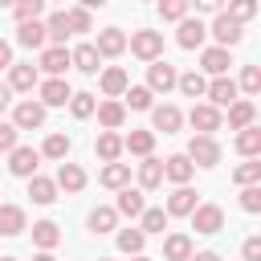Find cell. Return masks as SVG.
<instances>
[{
  "mask_svg": "<svg viewBox=\"0 0 261 261\" xmlns=\"http://www.w3.org/2000/svg\"><path fill=\"white\" fill-rule=\"evenodd\" d=\"M196 167H216L220 163V143L212 139V135H192V143H188V151H184Z\"/></svg>",
  "mask_w": 261,
  "mask_h": 261,
  "instance_id": "cell-1",
  "label": "cell"
},
{
  "mask_svg": "<svg viewBox=\"0 0 261 261\" xmlns=\"http://www.w3.org/2000/svg\"><path fill=\"white\" fill-rule=\"evenodd\" d=\"M130 53L135 57H143V61H155L159 53H163V33H151V29H139V33H130Z\"/></svg>",
  "mask_w": 261,
  "mask_h": 261,
  "instance_id": "cell-2",
  "label": "cell"
},
{
  "mask_svg": "<svg viewBox=\"0 0 261 261\" xmlns=\"http://www.w3.org/2000/svg\"><path fill=\"white\" fill-rule=\"evenodd\" d=\"M192 228L204 232V237L220 232V228H224V212H220V204H196V208H192Z\"/></svg>",
  "mask_w": 261,
  "mask_h": 261,
  "instance_id": "cell-3",
  "label": "cell"
},
{
  "mask_svg": "<svg viewBox=\"0 0 261 261\" xmlns=\"http://www.w3.org/2000/svg\"><path fill=\"white\" fill-rule=\"evenodd\" d=\"M212 37H216V45L232 49V45H241L245 29H241V20H232L228 12H216V20H212Z\"/></svg>",
  "mask_w": 261,
  "mask_h": 261,
  "instance_id": "cell-4",
  "label": "cell"
},
{
  "mask_svg": "<svg viewBox=\"0 0 261 261\" xmlns=\"http://www.w3.org/2000/svg\"><path fill=\"white\" fill-rule=\"evenodd\" d=\"M175 77H179V73H175V65H167L163 57H155V61H151V69H147V90H151V94H167V90L175 86Z\"/></svg>",
  "mask_w": 261,
  "mask_h": 261,
  "instance_id": "cell-5",
  "label": "cell"
},
{
  "mask_svg": "<svg viewBox=\"0 0 261 261\" xmlns=\"http://www.w3.org/2000/svg\"><path fill=\"white\" fill-rule=\"evenodd\" d=\"M188 122L196 126V135H212V130H220V106H212V102H196L192 114H188Z\"/></svg>",
  "mask_w": 261,
  "mask_h": 261,
  "instance_id": "cell-6",
  "label": "cell"
},
{
  "mask_svg": "<svg viewBox=\"0 0 261 261\" xmlns=\"http://www.w3.org/2000/svg\"><path fill=\"white\" fill-rule=\"evenodd\" d=\"M8 155H12V159H8V171H12V175H20V179H29V175H37V163H41V151H33V147H12Z\"/></svg>",
  "mask_w": 261,
  "mask_h": 261,
  "instance_id": "cell-7",
  "label": "cell"
},
{
  "mask_svg": "<svg viewBox=\"0 0 261 261\" xmlns=\"http://www.w3.org/2000/svg\"><path fill=\"white\" fill-rule=\"evenodd\" d=\"M41 122H45V106H41V102H33V98H29V102H20V106L12 110V126H16V130H37Z\"/></svg>",
  "mask_w": 261,
  "mask_h": 261,
  "instance_id": "cell-8",
  "label": "cell"
},
{
  "mask_svg": "<svg viewBox=\"0 0 261 261\" xmlns=\"http://www.w3.org/2000/svg\"><path fill=\"white\" fill-rule=\"evenodd\" d=\"M204 37H208V29H204L200 20H192V16H184V20H179V33H175L179 49H200V45H204Z\"/></svg>",
  "mask_w": 261,
  "mask_h": 261,
  "instance_id": "cell-9",
  "label": "cell"
},
{
  "mask_svg": "<svg viewBox=\"0 0 261 261\" xmlns=\"http://www.w3.org/2000/svg\"><path fill=\"white\" fill-rule=\"evenodd\" d=\"M45 24L41 20H20L16 24V45H24V49H45Z\"/></svg>",
  "mask_w": 261,
  "mask_h": 261,
  "instance_id": "cell-10",
  "label": "cell"
},
{
  "mask_svg": "<svg viewBox=\"0 0 261 261\" xmlns=\"http://www.w3.org/2000/svg\"><path fill=\"white\" fill-rule=\"evenodd\" d=\"M41 69H45L49 77H61V73L69 69V53H65V45H49V49H41Z\"/></svg>",
  "mask_w": 261,
  "mask_h": 261,
  "instance_id": "cell-11",
  "label": "cell"
},
{
  "mask_svg": "<svg viewBox=\"0 0 261 261\" xmlns=\"http://www.w3.org/2000/svg\"><path fill=\"white\" fill-rule=\"evenodd\" d=\"M228 65H232V57H228V49H224V45H216V49H204V53H200V69H204V73H212V77L228 73Z\"/></svg>",
  "mask_w": 261,
  "mask_h": 261,
  "instance_id": "cell-12",
  "label": "cell"
},
{
  "mask_svg": "<svg viewBox=\"0 0 261 261\" xmlns=\"http://www.w3.org/2000/svg\"><path fill=\"white\" fill-rule=\"evenodd\" d=\"M69 82L65 77H49V82H41V106H65L69 102Z\"/></svg>",
  "mask_w": 261,
  "mask_h": 261,
  "instance_id": "cell-13",
  "label": "cell"
},
{
  "mask_svg": "<svg viewBox=\"0 0 261 261\" xmlns=\"http://www.w3.org/2000/svg\"><path fill=\"white\" fill-rule=\"evenodd\" d=\"M192 171H196V163L188 155H167L163 159V179H171V184H188Z\"/></svg>",
  "mask_w": 261,
  "mask_h": 261,
  "instance_id": "cell-14",
  "label": "cell"
},
{
  "mask_svg": "<svg viewBox=\"0 0 261 261\" xmlns=\"http://www.w3.org/2000/svg\"><path fill=\"white\" fill-rule=\"evenodd\" d=\"M192 208H196V192L188 188V184H179L171 196H167V216H192Z\"/></svg>",
  "mask_w": 261,
  "mask_h": 261,
  "instance_id": "cell-15",
  "label": "cell"
},
{
  "mask_svg": "<svg viewBox=\"0 0 261 261\" xmlns=\"http://www.w3.org/2000/svg\"><path fill=\"white\" fill-rule=\"evenodd\" d=\"M94 49H98L102 57H118V53L126 49V33H122V29H102V33H98V45H94Z\"/></svg>",
  "mask_w": 261,
  "mask_h": 261,
  "instance_id": "cell-16",
  "label": "cell"
},
{
  "mask_svg": "<svg viewBox=\"0 0 261 261\" xmlns=\"http://www.w3.org/2000/svg\"><path fill=\"white\" fill-rule=\"evenodd\" d=\"M69 65H77L82 73H98V69H102V53H98L94 45H77V49L69 53Z\"/></svg>",
  "mask_w": 261,
  "mask_h": 261,
  "instance_id": "cell-17",
  "label": "cell"
},
{
  "mask_svg": "<svg viewBox=\"0 0 261 261\" xmlns=\"http://www.w3.org/2000/svg\"><path fill=\"white\" fill-rule=\"evenodd\" d=\"M204 94L212 98V106H228V102H237V82L220 73V77H212V86H208Z\"/></svg>",
  "mask_w": 261,
  "mask_h": 261,
  "instance_id": "cell-18",
  "label": "cell"
},
{
  "mask_svg": "<svg viewBox=\"0 0 261 261\" xmlns=\"http://www.w3.org/2000/svg\"><path fill=\"white\" fill-rule=\"evenodd\" d=\"M53 184H57L61 192H82V188H86V171H82L77 163H61V167H57V179H53Z\"/></svg>",
  "mask_w": 261,
  "mask_h": 261,
  "instance_id": "cell-19",
  "label": "cell"
},
{
  "mask_svg": "<svg viewBox=\"0 0 261 261\" xmlns=\"http://www.w3.org/2000/svg\"><path fill=\"white\" fill-rule=\"evenodd\" d=\"M143 208H147V204H143V192H139V188H118V204H114L118 216H130V220H135Z\"/></svg>",
  "mask_w": 261,
  "mask_h": 261,
  "instance_id": "cell-20",
  "label": "cell"
},
{
  "mask_svg": "<svg viewBox=\"0 0 261 261\" xmlns=\"http://www.w3.org/2000/svg\"><path fill=\"white\" fill-rule=\"evenodd\" d=\"M253 118H257V106H253L249 98H237V102H228V126H232V130L249 126Z\"/></svg>",
  "mask_w": 261,
  "mask_h": 261,
  "instance_id": "cell-21",
  "label": "cell"
},
{
  "mask_svg": "<svg viewBox=\"0 0 261 261\" xmlns=\"http://www.w3.org/2000/svg\"><path fill=\"white\" fill-rule=\"evenodd\" d=\"M151 122H155V130L175 135V130H179V122H184V114H179L175 106H155V110H151Z\"/></svg>",
  "mask_w": 261,
  "mask_h": 261,
  "instance_id": "cell-22",
  "label": "cell"
},
{
  "mask_svg": "<svg viewBox=\"0 0 261 261\" xmlns=\"http://www.w3.org/2000/svg\"><path fill=\"white\" fill-rule=\"evenodd\" d=\"M139 184L151 192V188H159L163 184V159H155V155H143V163H139Z\"/></svg>",
  "mask_w": 261,
  "mask_h": 261,
  "instance_id": "cell-23",
  "label": "cell"
},
{
  "mask_svg": "<svg viewBox=\"0 0 261 261\" xmlns=\"http://www.w3.org/2000/svg\"><path fill=\"white\" fill-rule=\"evenodd\" d=\"M20 228H24V208L0 204V237H16Z\"/></svg>",
  "mask_w": 261,
  "mask_h": 261,
  "instance_id": "cell-24",
  "label": "cell"
},
{
  "mask_svg": "<svg viewBox=\"0 0 261 261\" xmlns=\"http://www.w3.org/2000/svg\"><path fill=\"white\" fill-rule=\"evenodd\" d=\"M130 86V77H126V69H118V65H110V69H102V94L106 98H118L122 90Z\"/></svg>",
  "mask_w": 261,
  "mask_h": 261,
  "instance_id": "cell-25",
  "label": "cell"
},
{
  "mask_svg": "<svg viewBox=\"0 0 261 261\" xmlns=\"http://www.w3.org/2000/svg\"><path fill=\"white\" fill-rule=\"evenodd\" d=\"M94 110H98V122H102L106 130H118L122 118H126V106H122V102H98Z\"/></svg>",
  "mask_w": 261,
  "mask_h": 261,
  "instance_id": "cell-26",
  "label": "cell"
},
{
  "mask_svg": "<svg viewBox=\"0 0 261 261\" xmlns=\"http://www.w3.org/2000/svg\"><path fill=\"white\" fill-rule=\"evenodd\" d=\"M237 151L241 155H249V159H257L261 155V126H241V135H237Z\"/></svg>",
  "mask_w": 261,
  "mask_h": 261,
  "instance_id": "cell-27",
  "label": "cell"
},
{
  "mask_svg": "<svg viewBox=\"0 0 261 261\" xmlns=\"http://www.w3.org/2000/svg\"><path fill=\"white\" fill-rule=\"evenodd\" d=\"M29 196H33V204H53L57 200V184L45 179V175H29Z\"/></svg>",
  "mask_w": 261,
  "mask_h": 261,
  "instance_id": "cell-28",
  "label": "cell"
},
{
  "mask_svg": "<svg viewBox=\"0 0 261 261\" xmlns=\"http://www.w3.org/2000/svg\"><path fill=\"white\" fill-rule=\"evenodd\" d=\"M33 245H37V249H53V245H61V228H57L53 220H37V224H33Z\"/></svg>",
  "mask_w": 261,
  "mask_h": 261,
  "instance_id": "cell-29",
  "label": "cell"
},
{
  "mask_svg": "<svg viewBox=\"0 0 261 261\" xmlns=\"http://www.w3.org/2000/svg\"><path fill=\"white\" fill-rule=\"evenodd\" d=\"M37 86V65H8V90H33Z\"/></svg>",
  "mask_w": 261,
  "mask_h": 261,
  "instance_id": "cell-30",
  "label": "cell"
},
{
  "mask_svg": "<svg viewBox=\"0 0 261 261\" xmlns=\"http://www.w3.org/2000/svg\"><path fill=\"white\" fill-rule=\"evenodd\" d=\"M151 147H155V130H130L122 139V151L130 155H151Z\"/></svg>",
  "mask_w": 261,
  "mask_h": 261,
  "instance_id": "cell-31",
  "label": "cell"
},
{
  "mask_svg": "<svg viewBox=\"0 0 261 261\" xmlns=\"http://www.w3.org/2000/svg\"><path fill=\"white\" fill-rule=\"evenodd\" d=\"M163 257H167V261H188V257H192V241H188L184 232H171V237L163 241Z\"/></svg>",
  "mask_w": 261,
  "mask_h": 261,
  "instance_id": "cell-32",
  "label": "cell"
},
{
  "mask_svg": "<svg viewBox=\"0 0 261 261\" xmlns=\"http://www.w3.org/2000/svg\"><path fill=\"white\" fill-rule=\"evenodd\" d=\"M94 151H98V159H106V163H110V159H118V155H122V139H118L114 130H102V135H98V143H94Z\"/></svg>",
  "mask_w": 261,
  "mask_h": 261,
  "instance_id": "cell-33",
  "label": "cell"
},
{
  "mask_svg": "<svg viewBox=\"0 0 261 261\" xmlns=\"http://www.w3.org/2000/svg\"><path fill=\"white\" fill-rule=\"evenodd\" d=\"M98 179H102L106 188H126V184H130V167H126V163H114V159H110V163L102 167V175H98Z\"/></svg>",
  "mask_w": 261,
  "mask_h": 261,
  "instance_id": "cell-34",
  "label": "cell"
},
{
  "mask_svg": "<svg viewBox=\"0 0 261 261\" xmlns=\"http://www.w3.org/2000/svg\"><path fill=\"white\" fill-rule=\"evenodd\" d=\"M45 37H49L53 45H65V37H69V20H65V12H53V16L45 20Z\"/></svg>",
  "mask_w": 261,
  "mask_h": 261,
  "instance_id": "cell-35",
  "label": "cell"
},
{
  "mask_svg": "<svg viewBox=\"0 0 261 261\" xmlns=\"http://www.w3.org/2000/svg\"><path fill=\"white\" fill-rule=\"evenodd\" d=\"M175 86H179L188 98H204V90H208L204 73H196V69H192V73H179V77H175Z\"/></svg>",
  "mask_w": 261,
  "mask_h": 261,
  "instance_id": "cell-36",
  "label": "cell"
},
{
  "mask_svg": "<svg viewBox=\"0 0 261 261\" xmlns=\"http://www.w3.org/2000/svg\"><path fill=\"white\" fill-rule=\"evenodd\" d=\"M139 228L143 232H163L167 228V212L163 208H143L139 212Z\"/></svg>",
  "mask_w": 261,
  "mask_h": 261,
  "instance_id": "cell-37",
  "label": "cell"
},
{
  "mask_svg": "<svg viewBox=\"0 0 261 261\" xmlns=\"http://www.w3.org/2000/svg\"><path fill=\"white\" fill-rule=\"evenodd\" d=\"M143 241H147L143 228H118V249H122V253H130V257L143 253Z\"/></svg>",
  "mask_w": 261,
  "mask_h": 261,
  "instance_id": "cell-38",
  "label": "cell"
},
{
  "mask_svg": "<svg viewBox=\"0 0 261 261\" xmlns=\"http://www.w3.org/2000/svg\"><path fill=\"white\" fill-rule=\"evenodd\" d=\"M114 224H118V212L114 208H94L90 212V228L94 232H114Z\"/></svg>",
  "mask_w": 261,
  "mask_h": 261,
  "instance_id": "cell-39",
  "label": "cell"
},
{
  "mask_svg": "<svg viewBox=\"0 0 261 261\" xmlns=\"http://www.w3.org/2000/svg\"><path fill=\"white\" fill-rule=\"evenodd\" d=\"M45 4H49V0H16V4H12V12H16V24H20V20H41Z\"/></svg>",
  "mask_w": 261,
  "mask_h": 261,
  "instance_id": "cell-40",
  "label": "cell"
},
{
  "mask_svg": "<svg viewBox=\"0 0 261 261\" xmlns=\"http://www.w3.org/2000/svg\"><path fill=\"white\" fill-rule=\"evenodd\" d=\"M122 94H126V106H130V110H151V98H155V94H151L147 86H126Z\"/></svg>",
  "mask_w": 261,
  "mask_h": 261,
  "instance_id": "cell-41",
  "label": "cell"
},
{
  "mask_svg": "<svg viewBox=\"0 0 261 261\" xmlns=\"http://www.w3.org/2000/svg\"><path fill=\"white\" fill-rule=\"evenodd\" d=\"M41 155H49V159H65V155H69V135H57V130H53V135L45 139Z\"/></svg>",
  "mask_w": 261,
  "mask_h": 261,
  "instance_id": "cell-42",
  "label": "cell"
},
{
  "mask_svg": "<svg viewBox=\"0 0 261 261\" xmlns=\"http://www.w3.org/2000/svg\"><path fill=\"white\" fill-rule=\"evenodd\" d=\"M192 8V0H159V16L163 20H184Z\"/></svg>",
  "mask_w": 261,
  "mask_h": 261,
  "instance_id": "cell-43",
  "label": "cell"
},
{
  "mask_svg": "<svg viewBox=\"0 0 261 261\" xmlns=\"http://www.w3.org/2000/svg\"><path fill=\"white\" fill-rule=\"evenodd\" d=\"M94 94H69V110H73V118H90L94 114Z\"/></svg>",
  "mask_w": 261,
  "mask_h": 261,
  "instance_id": "cell-44",
  "label": "cell"
},
{
  "mask_svg": "<svg viewBox=\"0 0 261 261\" xmlns=\"http://www.w3.org/2000/svg\"><path fill=\"white\" fill-rule=\"evenodd\" d=\"M228 16L241 20V24L253 20V16H257V0H228Z\"/></svg>",
  "mask_w": 261,
  "mask_h": 261,
  "instance_id": "cell-45",
  "label": "cell"
},
{
  "mask_svg": "<svg viewBox=\"0 0 261 261\" xmlns=\"http://www.w3.org/2000/svg\"><path fill=\"white\" fill-rule=\"evenodd\" d=\"M65 20H69V33H90V8H69L65 12Z\"/></svg>",
  "mask_w": 261,
  "mask_h": 261,
  "instance_id": "cell-46",
  "label": "cell"
},
{
  "mask_svg": "<svg viewBox=\"0 0 261 261\" xmlns=\"http://www.w3.org/2000/svg\"><path fill=\"white\" fill-rule=\"evenodd\" d=\"M232 179H237L241 188H245V184H257V179H261V163H257V159H249V163H241V167L232 171Z\"/></svg>",
  "mask_w": 261,
  "mask_h": 261,
  "instance_id": "cell-47",
  "label": "cell"
},
{
  "mask_svg": "<svg viewBox=\"0 0 261 261\" xmlns=\"http://www.w3.org/2000/svg\"><path fill=\"white\" fill-rule=\"evenodd\" d=\"M237 90L257 94V90H261V69H257V65H245V69H241V86H237Z\"/></svg>",
  "mask_w": 261,
  "mask_h": 261,
  "instance_id": "cell-48",
  "label": "cell"
},
{
  "mask_svg": "<svg viewBox=\"0 0 261 261\" xmlns=\"http://www.w3.org/2000/svg\"><path fill=\"white\" fill-rule=\"evenodd\" d=\"M241 208H245V212H261V188H257V184H245V192H241Z\"/></svg>",
  "mask_w": 261,
  "mask_h": 261,
  "instance_id": "cell-49",
  "label": "cell"
},
{
  "mask_svg": "<svg viewBox=\"0 0 261 261\" xmlns=\"http://www.w3.org/2000/svg\"><path fill=\"white\" fill-rule=\"evenodd\" d=\"M16 135H20V130H16L12 122H0V151H12V147H16Z\"/></svg>",
  "mask_w": 261,
  "mask_h": 261,
  "instance_id": "cell-50",
  "label": "cell"
},
{
  "mask_svg": "<svg viewBox=\"0 0 261 261\" xmlns=\"http://www.w3.org/2000/svg\"><path fill=\"white\" fill-rule=\"evenodd\" d=\"M241 253H245V261H261V237H249L241 245Z\"/></svg>",
  "mask_w": 261,
  "mask_h": 261,
  "instance_id": "cell-51",
  "label": "cell"
},
{
  "mask_svg": "<svg viewBox=\"0 0 261 261\" xmlns=\"http://www.w3.org/2000/svg\"><path fill=\"white\" fill-rule=\"evenodd\" d=\"M192 4H196L200 12H220V4H224V0H192Z\"/></svg>",
  "mask_w": 261,
  "mask_h": 261,
  "instance_id": "cell-52",
  "label": "cell"
},
{
  "mask_svg": "<svg viewBox=\"0 0 261 261\" xmlns=\"http://www.w3.org/2000/svg\"><path fill=\"white\" fill-rule=\"evenodd\" d=\"M8 65H12V45L0 41V69H8Z\"/></svg>",
  "mask_w": 261,
  "mask_h": 261,
  "instance_id": "cell-53",
  "label": "cell"
},
{
  "mask_svg": "<svg viewBox=\"0 0 261 261\" xmlns=\"http://www.w3.org/2000/svg\"><path fill=\"white\" fill-rule=\"evenodd\" d=\"M188 261H220V257H216V253H212V249H204V253H192V257H188Z\"/></svg>",
  "mask_w": 261,
  "mask_h": 261,
  "instance_id": "cell-54",
  "label": "cell"
},
{
  "mask_svg": "<svg viewBox=\"0 0 261 261\" xmlns=\"http://www.w3.org/2000/svg\"><path fill=\"white\" fill-rule=\"evenodd\" d=\"M8 94H12V90H8V86H4V82H0V110H4V106H8V102H12V98H8Z\"/></svg>",
  "mask_w": 261,
  "mask_h": 261,
  "instance_id": "cell-55",
  "label": "cell"
},
{
  "mask_svg": "<svg viewBox=\"0 0 261 261\" xmlns=\"http://www.w3.org/2000/svg\"><path fill=\"white\" fill-rule=\"evenodd\" d=\"M33 261H53V253H49V249H41V253H37Z\"/></svg>",
  "mask_w": 261,
  "mask_h": 261,
  "instance_id": "cell-56",
  "label": "cell"
},
{
  "mask_svg": "<svg viewBox=\"0 0 261 261\" xmlns=\"http://www.w3.org/2000/svg\"><path fill=\"white\" fill-rule=\"evenodd\" d=\"M106 0H82V8H102Z\"/></svg>",
  "mask_w": 261,
  "mask_h": 261,
  "instance_id": "cell-57",
  "label": "cell"
},
{
  "mask_svg": "<svg viewBox=\"0 0 261 261\" xmlns=\"http://www.w3.org/2000/svg\"><path fill=\"white\" fill-rule=\"evenodd\" d=\"M12 4H16V0H0V8H12Z\"/></svg>",
  "mask_w": 261,
  "mask_h": 261,
  "instance_id": "cell-58",
  "label": "cell"
},
{
  "mask_svg": "<svg viewBox=\"0 0 261 261\" xmlns=\"http://www.w3.org/2000/svg\"><path fill=\"white\" fill-rule=\"evenodd\" d=\"M135 261H151V257H143V253H135Z\"/></svg>",
  "mask_w": 261,
  "mask_h": 261,
  "instance_id": "cell-59",
  "label": "cell"
},
{
  "mask_svg": "<svg viewBox=\"0 0 261 261\" xmlns=\"http://www.w3.org/2000/svg\"><path fill=\"white\" fill-rule=\"evenodd\" d=\"M0 261H16V257H0Z\"/></svg>",
  "mask_w": 261,
  "mask_h": 261,
  "instance_id": "cell-60",
  "label": "cell"
},
{
  "mask_svg": "<svg viewBox=\"0 0 261 261\" xmlns=\"http://www.w3.org/2000/svg\"><path fill=\"white\" fill-rule=\"evenodd\" d=\"M98 261H106V257H98Z\"/></svg>",
  "mask_w": 261,
  "mask_h": 261,
  "instance_id": "cell-61",
  "label": "cell"
}]
</instances>
